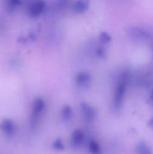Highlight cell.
Listing matches in <instances>:
<instances>
[{"mask_svg":"<svg viewBox=\"0 0 153 154\" xmlns=\"http://www.w3.org/2000/svg\"><path fill=\"white\" fill-rule=\"evenodd\" d=\"M128 83V76L127 74H123L120 77L119 81L117 83L115 92H114L113 105L116 109H118L122 106L126 90H127Z\"/></svg>","mask_w":153,"mask_h":154,"instance_id":"1","label":"cell"},{"mask_svg":"<svg viewBox=\"0 0 153 154\" xmlns=\"http://www.w3.org/2000/svg\"><path fill=\"white\" fill-rule=\"evenodd\" d=\"M46 108L45 101L42 98H37L34 99L32 106V114L33 120H37L42 115Z\"/></svg>","mask_w":153,"mask_h":154,"instance_id":"2","label":"cell"},{"mask_svg":"<svg viewBox=\"0 0 153 154\" xmlns=\"http://www.w3.org/2000/svg\"><path fill=\"white\" fill-rule=\"evenodd\" d=\"M81 114L82 117L87 123H92L96 117V113L94 108L88 104L83 102L80 105Z\"/></svg>","mask_w":153,"mask_h":154,"instance_id":"3","label":"cell"},{"mask_svg":"<svg viewBox=\"0 0 153 154\" xmlns=\"http://www.w3.org/2000/svg\"><path fill=\"white\" fill-rule=\"evenodd\" d=\"M45 9V3L42 1H37L31 3L27 9L28 14L32 17L40 16Z\"/></svg>","mask_w":153,"mask_h":154,"instance_id":"4","label":"cell"},{"mask_svg":"<svg viewBox=\"0 0 153 154\" xmlns=\"http://www.w3.org/2000/svg\"><path fill=\"white\" fill-rule=\"evenodd\" d=\"M75 84L81 87H87L92 81V76L89 73L86 72H78L74 78Z\"/></svg>","mask_w":153,"mask_h":154,"instance_id":"5","label":"cell"},{"mask_svg":"<svg viewBox=\"0 0 153 154\" xmlns=\"http://www.w3.org/2000/svg\"><path fill=\"white\" fill-rule=\"evenodd\" d=\"M128 32L132 38H134L138 40H146L151 36L150 33L147 30L140 27H132L129 29Z\"/></svg>","mask_w":153,"mask_h":154,"instance_id":"6","label":"cell"},{"mask_svg":"<svg viewBox=\"0 0 153 154\" xmlns=\"http://www.w3.org/2000/svg\"><path fill=\"white\" fill-rule=\"evenodd\" d=\"M70 138H71L70 142H71L72 145L75 146V147H79L83 142L85 135H84L83 132L81 131L80 129H76L75 131H74Z\"/></svg>","mask_w":153,"mask_h":154,"instance_id":"7","label":"cell"},{"mask_svg":"<svg viewBox=\"0 0 153 154\" xmlns=\"http://www.w3.org/2000/svg\"><path fill=\"white\" fill-rule=\"evenodd\" d=\"M88 5H89V4L86 1L75 2L72 5V11L76 14L84 13L88 9Z\"/></svg>","mask_w":153,"mask_h":154,"instance_id":"8","label":"cell"},{"mask_svg":"<svg viewBox=\"0 0 153 154\" xmlns=\"http://www.w3.org/2000/svg\"><path fill=\"white\" fill-rule=\"evenodd\" d=\"M74 116V111L73 109L69 105H66V106L63 107L61 111V117L64 121H70L72 119Z\"/></svg>","mask_w":153,"mask_h":154,"instance_id":"9","label":"cell"},{"mask_svg":"<svg viewBox=\"0 0 153 154\" xmlns=\"http://www.w3.org/2000/svg\"><path fill=\"white\" fill-rule=\"evenodd\" d=\"M136 154H153L149 146L144 141L138 143L136 148Z\"/></svg>","mask_w":153,"mask_h":154,"instance_id":"10","label":"cell"},{"mask_svg":"<svg viewBox=\"0 0 153 154\" xmlns=\"http://www.w3.org/2000/svg\"><path fill=\"white\" fill-rule=\"evenodd\" d=\"M88 150L92 154H100L101 148L100 146L95 140H91L88 143Z\"/></svg>","mask_w":153,"mask_h":154,"instance_id":"11","label":"cell"},{"mask_svg":"<svg viewBox=\"0 0 153 154\" xmlns=\"http://www.w3.org/2000/svg\"><path fill=\"white\" fill-rule=\"evenodd\" d=\"M2 128L4 132L8 135H11L15 131V126L13 122L10 120H5L2 124Z\"/></svg>","mask_w":153,"mask_h":154,"instance_id":"12","label":"cell"},{"mask_svg":"<svg viewBox=\"0 0 153 154\" xmlns=\"http://www.w3.org/2000/svg\"><path fill=\"white\" fill-rule=\"evenodd\" d=\"M99 41L104 45H106V44H109L111 42V37L108 33L102 32L99 35Z\"/></svg>","mask_w":153,"mask_h":154,"instance_id":"13","label":"cell"},{"mask_svg":"<svg viewBox=\"0 0 153 154\" xmlns=\"http://www.w3.org/2000/svg\"><path fill=\"white\" fill-rule=\"evenodd\" d=\"M52 147L54 149L58 150H62L64 149V144L62 142V140L61 138H57L56 141H54L52 144Z\"/></svg>","mask_w":153,"mask_h":154,"instance_id":"14","label":"cell"},{"mask_svg":"<svg viewBox=\"0 0 153 154\" xmlns=\"http://www.w3.org/2000/svg\"><path fill=\"white\" fill-rule=\"evenodd\" d=\"M97 54L99 57H102L103 56L105 55V51L103 48H99L98 50L97 51Z\"/></svg>","mask_w":153,"mask_h":154,"instance_id":"15","label":"cell"},{"mask_svg":"<svg viewBox=\"0 0 153 154\" xmlns=\"http://www.w3.org/2000/svg\"><path fill=\"white\" fill-rule=\"evenodd\" d=\"M148 126H150V127L152 128V129H153V118L150 119L149 120H148Z\"/></svg>","mask_w":153,"mask_h":154,"instance_id":"16","label":"cell"},{"mask_svg":"<svg viewBox=\"0 0 153 154\" xmlns=\"http://www.w3.org/2000/svg\"><path fill=\"white\" fill-rule=\"evenodd\" d=\"M150 99H151V101H152L153 102V90L152 91L151 94H150Z\"/></svg>","mask_w":153,"mask_h":154,"instance_id":"17","label":"cell"}]
</instances>
